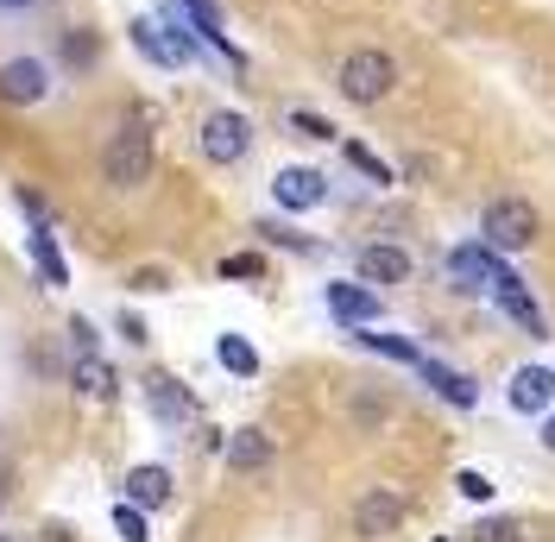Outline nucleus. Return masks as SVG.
<instances>
[{
	"instance_id": "1",
	"label": "nucleus",
	"mask_w": 555,
	"mask_h": 542,
	"mask_svg": "<svg viewBox=\"0 0 555 542\" xmlns=\"http://www.w3.org/2000/svg\"><path fill=\"white\" fill-rule=\"evenodd\" d=\"M335 89H341V102H353V107L385 102V95L398 89V64H391V51H379V44L347 51L341 69H335Z\"/></svg>"
},
{
	"instance_id": "2",
	"label": "nucleus",
	"mask_w": 555,
	"mask_h": 542,
	"mask_svg": "<svg viewBox=\"0 0 555 542\" xmlns=\"http://www.w3.org/2000/svg\"><path fill=\"white\" fill-rule=\"evenodd\" d=\"M152 158H158V152H152V133H145V120H127L120 133L107 139V152H102V183L127 196V190H139V183L152 177Z\"/></svg>"
},
{
	"instance_id": "3",
	"label": "nucleus",
	"mask_w": 555,
	"mask_h": 542,
	"mask_svg": "<svg viewBox=\"0 0 555 542\" xmlns=\"http://www.w3.org/2000/svg\"><path fill=\"white\" fill-rule=\"evenodd\" d=\"M57 95V64L51 57H38V51H20V57H7L0 64V107H44Z\"/></svg>"
},
{
	"instance_id": "4",
	"label": "nucleus",
	"mask_w": 555,
	"mask_h": 542,
	"mask_svg": "<svg viewBox=\"0 0 555 542\" xmlns=\"http://www.w3.org/2000/svg\"><path fill=\"white\" fill-rule=\"evenodd\" d=\"M480 234L492 253H524V246H537L543 221H537V208L524 203V196H499V203H486Z\"/></svg>"
},
{
	"instance_id": "5",
	"label": "nucleus",
	"mask_w": 555,
	"mask_h": 542,
	"mask_svg": "<svg viewBox=\"0 0 555 542\" xmlns=\"http://www.w3.org/2000/svg\"><path fill=\"white\" fill-rule=\"evenodd\" d=\"M246 152H253V120L241 107H215L203 120V158L208 165H241Z\"/></svg>"
},
{
	"instance_id": "6",
	"label": "nucleus",
	"mask_w": 555,
	"mask_h": 542,
	"mask_svg": "<svg viewBox=\"0 0 555 542\" xmlns=\"http://www.w3.org/2000/svg\"><path fill=\"white\" fill-rule=\"evenodd\" d=\"M505 271V259L492 253V246H454L449 253V291L454 297H492V278Z\"/></svg>"
},
{
	"instance_id": "7",
	"label": "nucleus",
	"mask_w": 555,
	"mask_h": 542,
	"mask_svg": "<svg viewBox=\"0 0 555 542\" xmlns=\"http://www.w3.org/2000/svg\"><path fill=\"white\" fill-rule=\"evenodd\" d=\"M272 203L284 208V215H310V208L328 203V177L310 170V165H284L272 177Z\"/></svg>"
},
{
	"instance_id": "8",
	"label": "nucleus",
	"mask_w": 555,
	"mask_h": 542,
	"mask_svg": "<svg viewBox=\"0 0 555 542\" xmlns=\"http://www.w3.org/2000/svg\"><path fill=\"white\" fill-rule=\"evenodd\" d=\"M492 304H499V315H512V322H518L530 340H550V322H543V309L530 304V291H524V278H518L512 266L492 278Z\"/></svg>"
},
{
	"instance_id": "9",
	"label": "nucleus",
	"mask_w": 555,
	"mask_h": 542,
	"mask_svg": "<svg viewBox=\"0 0 555 542\" xmlns=\"http://www.w3.org/2000/svg\"><path fill=\"white\" fill-rule=\"evenodd\" d=\"M322 297H328V315L347 322V328H373V322L385 315L379 291H366V284H328Z\"/></svg>"
},
{
	"instance_id": "10",
	"label": "nucleus",
	"mask_w": 555,
	"mask_h": 542,
	"mask_svg": "<svg viewBox=\"0 0 555 542\" xmlns=\"http://www.w3.org/2000/svg\"><path fill=\"white\" fill-rule=\"evenodd\" d=\"M145 404H152V416H158V423H171V429L196 416L190 385H183V378H171V373H152V378H145Z\"/></svg>"
},
{
	"instance_id": "11",
	"label": "nucleus",
	"mask_w": 555,
	"mask_h": 542,
	"mask_svg": "<svg viewBox=\"0 0 555 542\" xmlns=\"http://www.w3.org/2000/svg\"><path fill=\"white\" fill-rule=\"evenodd\" d=\"M505 398H512V410H524V416H543V410L555 404V373L550 366H518L512 385H505Z\"/></svg>"
},
{
	"instance_id": "12",
	"label": "nucleus",
	"mask_w": 555,
	"mask_h": 542,
	"mask_svg": "<svg viewBox=\"0 0 555 542\" xmlns=\"http://www.w3.org/2000/svg\"><path fill=\"white\" fill-rule=\"evenodd\" d=\"M57 69H69V76H89V69L102 64V33L95 26H64L57 33V57H51Z\"/></svg>"
},
{
	"instance_id": "13",
	"label": "nucleus",
	"mask_w": 555,
	"mask_h": 542,
	"mask_svg": "<svg viewBox=\"0 0 555 542\" xmlns=\"http://www.w3.org/2000/svg\"><path fill=\"white\" fill-rule=\"evenodd\" d=\"M69 385H76L82 398H95V404L120 398V373L107 366L102 353H76V360H69Z\"/></svg>"
},
{
	"instance_id": "14",
	"label": "nucleus",
	"mask_w": 555,
	"mask_h": 542,
	"mask_svg": "<svg viewBox=\"0 0 555 542\" xmlns=\"http://www.w3.org/2000/svg\"><path fill=\"white\" fill-rule=\"evenodd\" d=\"M404 524V499L398 492H366L360 505H353V530L360 537H391Z\"/></svg>"
},
{
	"instance_id": "15",
	"label": "nucleus",
	"mask_w": 555,
	"mask_h": 542,
	"mask_svg": "<svg viewBox=\"0 0 555 542\" xmlns=\"http://www.w3.org/2000/svg\"><path fill=\"white\" fill-rule=\"evenodd\" d=\"M360 278H366V284H404V278H411V253H404V246H360Z\"/></svg>"
},
{
	"instance_id": "16",
	"label": "nucleus",
	"mask_w": 555,
	"mask_h": 542,
	"mask_svg": "<svg viewBox=\"0 0 555 542\" xmlns=\"http://www.w3.org/2000/svg\"><path fill=\"white\" fill-rule=\"evenodd\" d=\"M416 373L429 378V385H436V398H449V404H461V410L480 404V385H474L467 373H454V366H442V360H429V353L416 360Z\"/></svg>"
},
{
	"instance_id": "17",
	"label": "nucleus",
	"mask_w": 555,
	"mask_h": 542,
	"mask_svg": "<svg viewBox=\"0 0 555 542\" xmlns=\"http://www.w3.org/2000/svg\"><path fill=\"white\" fill-rule=\"evenodd\" d=\"M158 33H165V44H171L177 69L203 57V38H196V26H190V13H183V7H158Z\"/></svg>"
},
{
	"instance_id": "18",
	"label": "nucleus",
	"mask_w": 555,
	"mask_h": 542,
	"mask_svg": "<svg viewBox=\"0 0 555 542\" xmlns=\"http://www.w3.org/2000/svg\"><path fill=\"white\" fill-rule=\"evenodd\" d=\"M228 467H234V474L272 467V436H266V429H234V436H228Z\"/></svg>"
},
{
	"instance_id": "19",
	"label": "nucleus",
	"mask_w": 555,
	"mask_h": 542,
	"mask_svg": "<svg viewBox=\"0 0 555 542\" xmlns=\"http://www.w3.org/2000/svg\"><path fill=\"white\" fill-rule=\"evenodd\" d=\"M127 505H139V511L171 505V474L165 467H133L127 474Z\"/></svg>"
},
{
	"instance_id": "20",
	"label": "nucleus",
	"mask_w": 555,
	"mask_h": 542,
	"mask_svg": "<svg viewBox=\"0 0 555 542\" xmlns=\"http://www.w3.org/2000/svg\"><path fill=\"white\" fill-rule=\"evenodd\" d=\"M26 253H33V266L44 271V284H51V291H64L69 266H64V253H57V240H51V228H33V234H26Z\"/></svg>"
},
{
	"instance_id": "21",
	"label": "nucleus",
	"mask_w": 555,
	"mask_h": 542,
	"mask_svg": "<svg viewBox=\"0 0 555 542\" xmlns=\"http://www.w3.org/2000/svg\"><path fill=\"white\" fill-rule=\"evenodd\" d=\"M127 38H133V51L145 57V64H158V69H177L171 44H165V33H158V20H133V26H127Z\"/></svg>"
},
{
	"instance_id": "22",
	"label": "nucleus",
	"mask_w": 555,
	"mask_h": 542,
	"mask_svg": "<svg viewBox=\"0 0 555 542\" xmlns=\"http://www.w3.org/2000/svg\"><path fill=\"white\" fill-rule=\"evenodd\" d=\"M215 360H221L234 378H253V373H259V353H253V340H241V335H221V340H215Z\"/></svg>"
},
{
	"instance_id": "23",
	"label": "nucleus",
	"mask_w": 555,
	"mask_h": 542,
	"mask_svg": "<svg viewBox=\"0 0 555 542\" xmlns=\"http://www.w3.org/2000/svg\"><path fill=\"white\" fill-rule=\"evenodd\" d=\"M284 127H291L297 139H315V145H328V139H341V133H335V120H322L315 107H291V120H284Z\"/></svg>"
},
{
	"instance_id": "24",
	"label": "nucleus",
	"mask_w": 555,
	"mask_h": 542,
	"mask_svg": "<svg viewBox=\"0 0 555 542\" xmlns=\"http://www.w3.org/2000/svg\"><path fill=\"white\" fill-rule=\"evenodd\" d=\"M341 152H347V165L360 170V177H366V183H391V165H385L379 152H366V145H360V139H347Z\"/></svg>"
},
{
	"instance_id": "25",
	"label": "nucleus",
	"mask_w": 555,
	"mask_h": 542,
	"mask_svg": "<svg viewBox=\"0 0 555 542\" xmlns=\"http://www.w3.org/2000/svg\"><path fill=\"white\" fill-rule=\"evenodd\" d=\"M353 340H360V347H373V353H385V360H398V366H416V360H423L411 340H398V335H360V328H353Z\"/></svg>"
},
{
	"instance_id": "26",
	"label": "nucleus",
	"mask_w": 555,
	"mask_h": 542,
	"mask_svg": "<svg viewBox=\"0 0 555 542\" xmlns=\"http://www.w3.org/2000/svg\"><path fill=\"white\" fill-rule=\"evenodd\" d=\"M467 537L474 542H524V530L512 524V517H486V524H474Z\"/></svg>"
},
{
	"instance_id": "27",
	"label": "nucleus",
	"mask_w": 555,
	"mask_h": 542,
	"mask_svg": "<svg viewBox=\"0 0 555 542\" xmlns=\"http://www.w3.org/2000/svg\"><path fill=\"white\" fill-rule=\"evenodd\" d=\"M259 240H272V246H291V253H315V240H304L297 228H284V221H259Z\"/></svg>"
},
{
	"instance_id": "28",
	"label": "nucleus",
	"mask_w": 555,
	"mask_h": 542,
	"mask_svg": "<svg viewBox=\"0 0 555 542\" xmlns=\"http://www.w3.org/2000/svg\"><path fill=\"white\" fill-rule=\"evenodd\" d=\"M454 492H461V499H474V505H486V499H492V479L474 474V467H461V474H454Z\"/></svg>"
},
{
	"instance_id": "29",
	"label": "nucleus",
	"mask_w": 555,
	"mask_h": 542,
	"mask_svg": "<svg viewBox=\"0 0 555 542\" xmlns=\"http://www.w3.org/2000/svg\"><path fill=\"white\" fill-rule=\"evenodd\" d=\"M114 530H120V542H145V511L120 505V511H114Z\"/></svg>"
},
{
	"instance_id": "30",
	"label": "nucleus",
	"mask_w": 555,
	"mask_h": 542,
	"mask_svg": "<svg viewBox=\"0 0 555 542\" xmlns=\"http://www.w3.org/2000/svg\"><path fill=\"white\" fill-rule=\"evenodd\" d=\"M13 203H20V208H26V215H33V228H44V221H51V203L38 196L33 183H20V190H13Z\"/></svg>"
},
{
	"instance_id": "31",
	"label": "nucleus",
	"mask_w": 555,
	"mask_h": 542,
	"mask_svg": "<svg viewBox=\"0 0 555 542\" xmlns=\"http://www.w3.org/2000/svg\"><path fill=\"white\" fill-rule=\"evenodd\" d=\"M221 278H266V259L259 253H234V259H221Z\"/></svg>"
},
{
	"instance_id": "32",
	"label": "nucleus",
	"mask_w": 555,
	"mask_h": 542,
	"mask_svg": "<svg viewBox=\"0 0 555 542\" xmlns=\"http://www.w3.org/2000/svg\"><path fill=\"white\" fill-rule=\"evenodd\" d=\"M69 347H76V353H102V335H95V322H89V315H76V322H69Z\"/></svg>"
},
{
	"instance_id": "33",
	"label": "nucleus",
	"mask_w": 555,
	"mask_h": 542,
	"mask_svg": "<svg viewBox=\"0 0 555 542\" xmlns=\"http://www.w3.org/2000/svg\"><path fill=\"white\" fill-rule=\"evenodd\" d=\"M133 284H139V291H171V271L145 266V271H133Z\"/></svg>"
},
{
	"instance_id": "34",
	"label": "nucleus",
	"mask_w": 555,
	"mask_h": 542,
	"mask_svg": "<svg viewBox=\"0 0 555 542\" xmlns=\"http://www.w3.org/2000/svg\"><path fill=\"white\" fill-rule=\"evenodd\" d=\"M120 335L133 340V347H145V340H152V328H145V322L133 315V309H127V315H120Z\"/></svg>"
},
{
	"instance_id": "35",
	"label": "nucleus",
	"mask_w": 555,
	"mask_h": 542,
	"mask_svg": "<svg viewBox=\"0 0 555 542\" xmlns=\"http://www.w3.org/2000/svg\"><path fill=\"white\" fill-rule=\"evenodd\" d=\"M44 0H0V13H38Z\"/></svg>"
},
{
	"instance_id": "36",
	"label": "nucleus",
	"mask_w": 555,
	"mask_h": 542,
	"mask_svg": "<svg viewBox=\"0 0 555 542\" xmlns=\"http://www.w3.org/2000/svg\"><path fill=\"white\" fill-rule=\"evenodd\" d=\"M543 448L555 454V416H543Z\"/></svg>"
},
{
	"instance_id": "37",
	"label": "nucleus",
	"mask_w": 555,
	"mask_h": 542,
	"mask_svg": "<svg viewBox=\"0 0 555 542\" xmlns=\"http://www.w3.org/2000/svg\"><path fill=\"white\" fill-rule=\"evenodd\" d=\"M0 542H13V537H0Z\"/></svg>"
}]
</instances>
